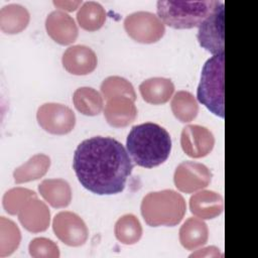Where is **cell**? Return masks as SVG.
<instances>
[{
	"label": "cell",
	"mask_w": 258,
	"mask_h": 258,
	"mask_svg": "<svg viewBox=\"0 0 258 258\" xmlns=\"http://www.w3.org/2000/svg\"><path fill=\"white\" fill-rule=\"evenodd\" d=\"M222 253L220 252V249L215 246H209L203 249H200L192 254L189 255V257H222Z\"/></svg>",
	"instance_id": "30"
},
{
	"label": "cell",
	"mask_w": 258,
	"mask_h": 258,
	"mask_svg": "<svg viewBox=\"0 0 258 258\" xmlns=\"http://www.w3.org/2000/svg\"><path fill=\"white\" fill-rule=\"evenodd\" d=\"M30 256L34 258H57L59 257V248L52 240L47 238H35L31 240L28 246Z\"/></svg>",
	"instance_id": "29"
},
{
	"label": "cell",
	"mask_w": 258,
	"mask_h": 258,
	"mask_svg": "<svg viewBox=\"0 0 258 258\" xmlns=\"http://www.w3.org/2000/svg\"><path fill=\"white\" fill-rule=\"evenodd\" d=\"M61 62L70 74L85 76L91 74L97 68L98 58L91 47L77 44L66 49L62 53Z\"/></svg>",
	"instance_id": "12"
},
{
	"label": "cell",
	"mask_w": 258,
	"mask_h": 258,
	"mask_svg": "<svg viewBox=\"0 0 258 258\" xmlns=\"http://www.w3.org/2000/svg\"><path fill=\"white\" fill-rule=\"evenodd\" d=\"M73 168L88 190L96 195H117L124 190L133 163L125 147L113 137L94 136L75 150Z\"/></svg>",
	"instance_id": "1"
},
{
	"label": "cell",
	"mask_w": 258,
	"mask_h": 258,
	"mask_svg": "<svg viewBox=\"0 0 258 258\" xmlns=\"http://www.w3.org/2000/svg\"><path fill=\"white\" fill-rule=\"evenodd\" d=\"M47 34L57 43L68 45L76 41L79 30L74 18L61 10L51 11L45 19Z\"/></svg>",
	"instance_id": "13"
},
{
	"label": "cell",
	"mask_w": 258,
	"mask_h": 258,
	"mask_svg": "<svg viewBox=\"0 0 258 258\" xmlns=\"http://www.w3.org/2000/svg\"><path fill=\"white\" fill-rule=\"evenodd\" d=\"M21 233L17 225L5 218H0V257L11 255L19 246Z\"/></svg>",
	"instance_id": "26"
},
{
	"label": "cell",
	"mask_w": 258,
	"mask_h": 258,
	"mask_svg": "<svg viewBox=\"0 0 258 258\" xmlns=\"http://www.w3.org/2000/svg\"><path fill=\"white\" fill-rule=\"evenodd\" d=\"M224 2L220 3L199 25L197 38L200 45L213 55L223 53L225 50L224 30Z\"/></svg>",
	"instance_id": "7"
},
{
	"label": "cell",
	"mask_w": 258,
	"mask_h": 258,
	"mask_svg": "<svg viewBox=\"0 0 258 258\" xmlns=\"http://www.w3.org/2000/svg\"><path fill=\"white\" fill-rule=\"evenodd\" d=\"M40 196L52 208H66L72 202V188L62 178L44 179L38 185Z\"/></svg>",
	"instance_id": "17"
},
{
	"label": "cell",
	"mask_w": 258,
	"mask_h": 258,
	"mask_svg": "<svg viewBox=\"0 0 258 258\" xmlns=\"http://www.w3.org/2000/svg\"><path fill=\"white\" fill-rule=\"evenodd\" d=\"M174 117L182 123L192 121L199 113V105L194 95L187 91H178L174 94L171 104Z\"/></svg>",
	"instance_id": "25"
},
{
	"label": "cell",
	"mask_w": 258,
	"mask_h": 258,
	"mask_svg": "<svg viewBox=\"0 0 258 258\" xmlns=\"http://www.w3.org/2000/svg\"><path fill=\"white\" fill-rule=\"evenodd\" d=\"M114 234L122 244L133 245L141 239L142 226L136 216L126 214L117 220L114 227Z\"/></svg>",
	"instance_id": "24"
},
{
	"label": "cell",
	"mask_w": 258,
	"mask_h": 258,
	"mask_svg": "<svg viewBox=\"0 0 258 258\" xmlns=\"http://www.w3.org/2000/svg\"><path fill=\"white\" fill-rule=\"evenodd\" d=\"M140 210L148 226L174 227L183 219L186 205L183 197L177 191L162 189L144 196Z\"/></svg>",
	"instance_id": "3"
},
{
	"label": "cell",
	"mask_w": 258,
	"mask_h": 258,
	"mask_svg": "<svg viewBox=\"0 0 258 258\" xmlns=\"http://www.w3.org/2000/svg\"><path fill=\"white\" fill-rule=\"evenodd\" d=\"M139 92L145 102L152 105H161L171 98L174 85L170 79L155 77L143 81L139 85Z\"/></svg>",
	"instance_id": "18"
},
{
	"label": "cell",
	"mask_w": 258,
	"mask_h": 258,
	"mask_svg": "<svg viewBox=\"0 0 258 258\" xmlns=\"http://www.w3.org/2000/svg\"><path fill=\"white\" fill-rule=\"evenodd\" d=\"M52 229L58 240L71 247L84 245L89 236L84 220L76 213L69 211L59 212L54 216Z\"/></svg>",
	"instance_id": "9"
},
{
	"label": "cell",
	"mask_w": 258,
	"mask_h": 258,
	"mask_svg": "<svg viewBox=\"0 0 258 258\" xmlns=\"http://www.w3.org/2000/svg\"><path fill=\"white\" fill-rule=\"evenodd\" d=\"M124 28L132 39L141 43L156 42L165 32V26L159 17L148 11H136L127 15Z\"/></svg>",
	"instance_id": "6"
},
{
	"label": "cell",
	"mask_w": 258,
	"mask_h": 258,
	"mask_svg": "<svg viewBox=\"0 0 258 258\" xmlns=\"http://www.w3.org/2000/svg\"><path fill=\"white\" fill-rule=\"evenodd\" d=\"M54 6L64 11H75L77 8L82 6V0H56L53 1Z\"/></svg>",
	"instance_id": "31"
},
{
	"label": "cell",
	"mask_w": 258,
	"mask_h": 258,
	"mask_svg": "<svg viewBox=\"0 0 258 258\" xmlns=\"http://www.w3.org/2000/svg\"><path fill=\"white\" fill-rule=\"evenodd\" d=\"M189 209L192 215L202 220L214 219L223 212V197L214 190L198 191L189 199Z\"/></svg>",
	"instance_id": "16"
},
{
	"label": "cell",
	"mask_w": 258,
	"mask_h": 258,
	"mask_svg": "<svg viewBox=\"0 0 258 258\" xmlns=\"http://www.w3.org/2000/svg\"><path fill=\"white\" fill-rule=\"evenodd\" d=\"M18 220L24 229L31 233L44 232L50 223V212L47 206L34 197L19 211Z\"/></svg>",
	"instance_id": "14"
},
{
	"label": "cell",
	"mask_w": 258,
	"mask_h": 258,
	"mask_svg": "<svg viewBox=\"0 0 258 258\" xmlns=\"http://www.w3.org/2000/svg\"><path fill=\"white\" fill-rule=\"evenodd\" d=\"M50 167L49 156L38 153L30 157L25 163L16 167L13 171V178L16 183H23L42 177Z\"/></svg>",
	"instance_id": "21"
},
{
	"label": "cell",
	"mask_w": 258,
	"mask_h": 258,
	"mask_svg": "<svg viewBox=\"0 0 258 258\" xmlns=\"http://www.w3.org/2000/svg\"><path fill=\"white\" fill-rule=\"evenodd\" d=\"M209 239L207 224L199 218H188L179 229V242L186 250L204 246Z\"/></svg>",
	"instance_id": "20"
},
{
	"label": "cell",
	"mask_w": 258,
	"mask_h": 258,
	"mask_svg": "<svg viewBox=\"0 0 258 258\" xmlns=\"http://www.w3.org/2000/svg\"><path fill=\"white\" fill-rule=\"evenodd\" d=\"M101 93L106 100L115 97H127L136 100V93L132 84L125 78L119 76H110L101 84Z\"/></svg>",
	"instance_id": "27"
},
{
	"label": "cell",
	"mask_w": 258,
	"mask_h": 258,
	"mask_svg": "<svg viewBox=\"0 0 258 258\" xmlns=\"http://www.w3.org/2000/svg\"><path fill=\"white\" fill-rule=\"evenodd\" d=\"M106 11L104 7L95 1H87L82 4L77 13L79 25L88 31L100 29L106 21Z\"/></svg>",
	"instance_id": "23"
},
{
	"label": "cell",
	"mask_w": 258,
	"mask_h": 258,
	"mask_svg": "<svg viewBox=\"0 0 258 258\" xmlns=\"http://www.w3.org/2000/svg\"><path fill=\"white\" fill-rule=\"evenodd\" d=\"M211 180V170L205 164L190 160L179 163L173 175L175 186L185 194H192L207 187Z\"/></svg>",
	"instance_id": "10"
},
{
	"label": "cell",
	"mask_w": 258,
	"mask_h": 258,
	"mask_svg": "<svg viewBox=\"0 0 258 258\" xmlns=\"http://www.w3.org/2000/svg\"><path fill=\"white\" fill-rule=\"evenodd\" d=\"M39 126L54 135L70 133L76 125V115L71 108L59 103H45L37 109Z\"/></svg>",
	"instance_id": "8"
},
{
	"label": "cell",
	"mask_w": 258,
	"mask_h": 258,
	"mask_svg": "<svg viewBox=\"0 0 258 258\" xmlns=\"http://www.w3.org/2000/svg\"><path fill=\"white\" fill-rule=\"evenodd\" d=\"M30 20V14L21 4H7L0 10V28L8 34L19 33L24 30Z\"/></svg>",
	"instance_id": "19"
},
{
	"label": "cell",
	"mask_w": 258,
	"mask_h": 258,
	"mask_svg": "<svg viewBox=\"0 0 258 258\" xmlns=\"http://www.w3.org/2000/svg\"><path fill=\"white\" fill-rule=\"evenodd\" d=\"M225 52L213 55L203 67L197 98L216 116H225Z\"/></svg>",
	"instance_id": "5"
},
{
	"label": "cell",
	"mask_w": 258,
	"mask_h": 258,
	"mask_svg": "<svg viewBox=\"0 0 258 258\" xmlns=\"http://www.w3.org/2000/svg\"><path fill=\"white\" fill-rule=\"evenodd\" d=\"M127 151L139 166L152 168L162 164L171 151L169 133L160 125L145 122L131 128L126 139Z\"/></svg>",
	"instance_id": "2"
},
{
	"label": "cell",
	"mask_w": 258,
	"mask_h": 258,
	"mask_svg": "<svg viewBox=\"0 0 258 258\" xmlns=\"http://www.w3.org/2000/svg\"><path fill=\"white\" fill-rule=\"evenodd\" d=\"M180 145L187 156L201 158L207 156L213 150L215 137L207 127L190 124L181 131Z\"/></svg>",
	"instance_id": "11"
},
{
	"label": "cell",
	"mask_w": 258,
	"mask_h": 258,
	"mask_svg": "<svg viewBox=\"0 0 258 258\" xmlns=\"http://www.w3.org/2000/svg\"><path fill=\"white\" fill-rule=\"evenodd\" d=\"M34 197H37V195L31 189L13 187L4 194L2 199L3 208L9 215H18L21 208Z\"/></svg>",
	"instance_id": "28"
},
{
	"label": "cell",
	"mask_w": 258,
	"mask_h": 258,
	"mask_svg": "<svg viewBox=\"0 0 258 258\" xmlns=\"http://www.w3.org/2000/svg\"><path fill=\"white\" fill-rule=\"evenodd\" d=\"M73 103L76 109L86 116H96L103 109V97L90 87H81L74 92Z\"/></svg>",
	"instance_id": "22"
},
{
	"label": "cell",
	"mask_w": 258,
	"mask_h": 258,
	"mask_svg": "<svg viewBox=\"0 0 258 258\" xmlns=\"http://www.w3.org/2000/svg\"><path fill=\"white\" fill-rule=\"evenodd\" d=\"M220 1H174L159 0L156 3L159 19L175 29H189L199 25L209 16Z\"/></svg>",
	"instance_id": "4"
},
{
	"label": "cell",
	"mask_w": 258,
	"mask_h": 258,
	"mask_svg": "<svg viewBox=\"0 0 258 258\" xmlns=\"http://www.w3.org/2000/svg\"><path fill=\"white\" fill-rule=\"evenodd\" d=\"M104 116L112 127H126L136 119L137 108L130 98L115 97L107 100Z\"/></svg>",
	"instance_id": "15"
}]
</instances>
